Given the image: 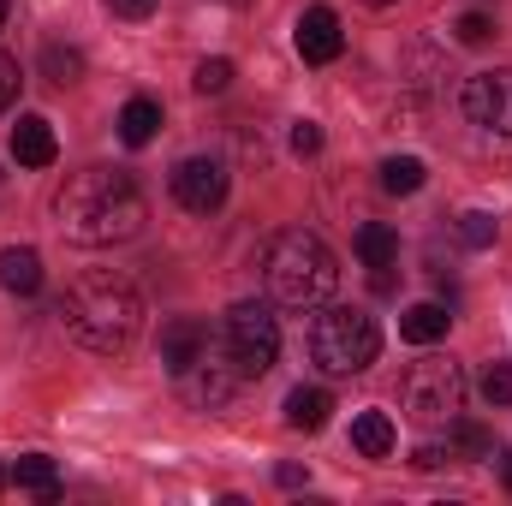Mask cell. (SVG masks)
<instances>
[{"mask_svg": "<svg viewBox=\"0 0 512 506\" xmlns=\"http://www.w3.org/2000/svg\"><path fill=\"white\" fill-rule=\"evenodd\" d=\"M12 155H18V167H54V155H60L54 126H48L42 114H24V120L12 126Z\"/></svg>", "mask_w": 512, "mask_h": 506, "instance_id": "11", "label": "cell"}, {"mask_svg": "<svg viewBox=\"0 0 512 506\" xmlns=\"http://www.w3.org/2000/svg\"><path fill=\"white\" fill-rule=\"evenodd\" d=\"M149 221V203L137 191V179L120 167H84L60 185L54 197V227L72 239V245H126L143 233Z\"/></svg>", "mask_w": 512, "mask_h": 506, "instance_id": "1", "label": "cell"}, {"mask_svg": "<svg viewBox=\"0 0 512 506\" xmlns=\"http://www.w3.org/2000/svg\"><path fill=\"white\" fill-rule=\"evenodd\" d=\"M18 84H24V78H18V60H6V54H0V114L18 102Z\"/></svg>", "mask_w": 512, "mask_h": 506, "instance_id": "28", "label": "cell"}, {"mask_svg": "<svg viewBox=\"0 0 512 506\" xmlns=\"http://www.w3.org/2000/svg\"><path fill=\"white\" fill-rule=\"evenodd\" d=\"M60 322H66V334L84 352L120 358V352H131V340L143 334V298L131 292L126 280H114V274H84V280L66 286Z\"/></svg>", "mask_w": 512, "mask_h": 506, "instance_id": "2", "label": "cell"}, {"mask_svg": "<svg viewBox=\"0 0 512 506\" xmlns=\"http://www.w3.org/2000/svg\"><path fill=\"white\" fill-rule=\"evenodd\" d=\"M233 381H239V370H215V364L203 358V364H191V370L179 376V387H185L191 405H227V399H233Z\"/></svg>", "mask_w": 512, "mask_h": 506, "instance_id": "12", "label": "cell"}, {"mask_svg": "<svg viewBox=\"0 0 512 506\" xmlns=\"http://www.w3.org/2000/svg\"><path fill=\"white\" fill-rule=\"evenodd\" d=\"M423 161L417 155H387L382 161V191L387 197H411V191H423Z\"/></svg>", "mask_w": 512, "mask_h": 506, "instance_id": "20", "label": "cell"}, {"mask_svg": "<svg viewBox=\"0 0 512 506\" xmlns=\"http://www.w3.org/2000/svg\"><path fill=\"white\" fill-rule=\"evenodd\" d=\"M262 286H268V298H274L280 310H316V304L334 298L340 262H334V251H328L316 233L286 227V233H274L268 251H262Z\"/></svg>", "mask_w": 512, "mask_h": 506, "instance_id": "3", "label": "cell"}, {"mask_svg": "<svg viewBox=\"0 0 512 506\" xmlns=\"http://www.w3.org/2000/svg\"><path fill=\"white\" fill-rule=\"evenodd\" d=\"M459 102H465L471 126L512 137V66H501V72H477V78L465 84V96H459Z\"/></svg>", "mask_w": 512, "mask_h": 506, "instance_id": "8", "label": "cell"}, {"mask_svg": "<svg viewBox=\"0 0 512 506\" xmlns=\"http://www.w3.org/2000/svg\"><path fill=\"white\" fill-rule=\"evenodd\" d=\"M447 310L441 304H411L405 316H399V334L411 340V346H435V340H447Z\"/></svg>", "mask_w": 512, "mask_h": 506, "instance_id": "17", "label": "cell"}, {"mask_svg": "<svg viewBox=\"0 0 512 506\" xmlns=\"http://www.w3.org/2000/svg\"><path fill=\"white\" fill-rule=\"evenodd\" d=\"M495 30H501V24H495L489 12H465V18L453 24V36H459L465 48H483V42H495Z\"/></svg>", "mask_w": 512, "mask_h": 506, "instance_id": "22", "label": "cell"}, {"mask_svg": "<svg viewBox=\"0 0 512 506\" xmlns=\"http://www.w3.org/2000/svg\"><path fill=\"white\" fill-rule=\"evenodd\" d=\"M483 399L501 411V405H512V364H489L483 370Z\"/></svg>", "mask_w": 512, "mask_h": 506, "instance_id": "25", "label": "cell"}, {"mask_svg": "<svg viewBox=\"0 0 512 506\" xmlns=\"http://www.w3.org/2000/svg\"><path fill=\"white\" fill-rule=\"evenodd\" d=\"M376 6H393V0H376Z\"/></svg>", "mask_w": 512, "mask_h": 506, "instance_id": "35", "label": "cell"}, {"mask_svg": "<svg viewBox=\"0 0 512 506\" xmlns=\"http://www.w3.org/2000/svg\"><path fill=\"white\" fill-rule=\"evenodd\" d=\"M274 483H280V489H304V483H310V471H304V465H280V471H274Z\"/></svg>", "mask_w": 512, "mask_h": 506, "instance_id": "31", "label": "cell"}, {"mask_svg": "<svg viewBox=\"0 0 512 506\" xmlns=\"http://www.w3.org/2000/svg\"><path fill=\"white\" fill-rule=\"evenodd\" d=\"M191 84H197V96H221V90L233 84V60H203Z\"/></svg>", "mask_w": 512, "mask_h": 506, "instance_id": "24", "label": "cell"}, {"mask_svg": "<svg viewBox=\"0 0 512 506\" xmlns=\"http://www.w3.org/2000/svg\"><path fill=\"white\" fill-rule=\"evenodd\" d=\"M352 447H358L364 459H387V453H393V417H387V411H358V417H352Z\"/></svg>", "mask_w": 512, "mask_h": 506, "instance_id": "16", "label": "cell"}, {"mask_svg": "<svg viewBox=\"0 0 512 506\" xmlns=\"http://www.w3.org/2000/svg\"><path fill=\"white\" fill-rule=\"evenodd\" d=\"M0 489H6V471H0Z\"/></svg>", "mask_w": 512, "mask_h": 506, "instance_id": "34", "label": "cell"}, {"mask_svg": "<svg viewBox=\"0 0 512 506\" xmlns=\"http://www.w3.org/2000/svg\"><path fill=\"white\" fill-rule=\"evenodd\" d=\"M12 483H18V489H30L42 506L60 501V471H54V459H48V453H24V459L12 465Z\"/></svg>", "mask_w": 512, "mask_h": 506, "instance_id": "14", "label": "cell"}, {"mask_svg": "<svg viewBox=\"0 0 512 506\" xmlns=\"http://www.w3.org/2000/svg\"><path fill=\"white\" fill-rule=\"evenodd\" d=\"M382 358V328L358 304H328L310 322V364L322 376H364Z\"/></svg>", "mask_w": 512, "mask_h": 506, "instance_id": "4", "label": "cell"}, {"mask_svg": "<svg viewBox=\"0 0 512 506\" xmlns=\"http://www.w3.org/2000/svg\"><path fill=\"white\" fill-rule=\"evenodd\" d=\"M328 411H334V399H328L322 387H292V393H286V423L304 429V435H316V429L328 423Z\"/></svg>", "mask_w": 512, "mask_h": 506, "instance_id": "15", "label": "cell"}, {"mask_svg": "<svg viewBox=\"0 0 512 506\" xmlns=\"http://www.w3.org/2000/svg\"><path fill=\"white\" fill-rule=\"evenodd\" d=\"M0 286L18 292V298L42 292V256L30 251V245H6V251H0Z\"/></svg>", "mask_w": 512, "mask_h": 506, "instance_id": "13", "label": "cell"}, {"mask_svg": "<svg viewBox=\"0 0 512 506\" xmlns=\"http://www.w3.org/2000/svg\"><path fill=\"white\" fill-rule=\"evenodd\" d=\"M0 30H6V0H0Z\"/></svg>", "mask_w": 512, "mask_h": 506, "instance_id": "33", "label": "cell"}, {"mask_svg": "<svg viewBox=\"0 0 512 506\" xmlns=\"http://www.w3.org/2000/svg\"><path fill=\"white\" fill-rule=\"evenodd\" d=\"M155 131H161V102H149V96H131L126 108H120V137H126L131 149H143Z\"/></svg>", "mask_w": 512, "mask_h": 506, "instance_id": "18", "label": "cell"}, {"mask_svg": "<svg viewBox=\"0 0 512 506\" xmlns=\"http://www.w3.org/2000/svg\"><path fill=\"white\" fill-rule=\"evenodd\" d=\"M453 429H459V447H465L471 459H495V441H489V429H477V423H459V417H453Z\"/></svg>", "mask_w": 512, "mask_h": 506, "instance_id": "26", "label": "cell"}, {"mask_svg": "<svg viewBox=\"0 0 512 506\" xmlns=\"http://www.w3.org/2000/svg\"><path fill=\"white\" fill-rule=\"evenodd\" d=\"M358 256H364V268H393L399 262V233L382 227V221L358 227Z\"/></svg>", "mask_w": 512, "mask_h": 506, "instance_id": "19", "label": "cell"}, {"mask_svg": "<svg viewBox=\"0 0 512 506\" xmlns=\"http://www.w3.org/2000/svg\"><path fill=\"white\" fill-rule=\"evenodd\" d=\"M227 358H233L239 376H268L274 370V358H280V322H274L268 304L245 298V304L227 310Z\"/></svg>", "mask_w": 512, "mask_h": 506, "instance_id": "6", "label": "cell"}, {"mask_svg": "<svg viewBox=\"0 0 512 506\" xmlns=\"http://www.w3.org/2000/svg\"><path fill=\"white\" fill-rule=\"evenodd\" d=\"M78 72H84V54L78 48H60V42L42 48V78L48 84H78Z\"/></svg>", "mask_w": 512, "mask_h": 506, "instance_id": "21", "label": "cell"}, {"mask_svg": "<svg viewBox=\"0 0 512 506\" xmlns=\"http://www.w3.org/2000/svg\"><path fill=\"white\" fill-rule=\"evenodd\" d=\"M209 358V328L203 322H191V316H179V322H167L161 328V370L179 381L191 364H203Z\"/></svg>", "mask_w": 512, "mask_h": 506, "instance_id": "10", "label": "cell"}, {"mask_svg": "<svg viewBox=\"0 0 512 506\" xmlns=\"http://www.w3.org/2000/svg\"><path fill=\"white\" fill-rule=\"evenodd\" d=\"M173 197H179V209H191V215H215V209L227 203V167H221L215 155L179 161V167H173Z\"/></svg>", "mask_w": 512, "mask_h": 506, "instance_id": "7", "label": "cell"}, {"mask_svg": "<svg viewBox=\"0 0 512 506\" xmlns=\"http://www.w3.org/2000/svg\"><path fill=\"white\" fill-rule=\"evenodd\" d=\"M399 399H405V417H411V423L441 429V423H453V417L465 411V370H459L453 358H417V364L405 370Z\"/></svg>", "mask_w": 512, "mask_h": 506, "instance_id": "5", "label": "cell"}, {"mask_svg": "<svg viewBox=\"0 0 512 506\" xmlns=\"http://www.w3.org/2000/svg\"><path fill=\"white\" fill-rule=\"evenodd\" d=\"M316 149H322V126L316 120H298L292 126V155H316Z\"/></svg>", "mask_w": 512, "mask_h": 506, "instance_id": "27", "label": "cell"}, {"mask_svg": "<svg viewBox=\"0 0 512 506\" xmlns=\"http://www.w3.org/2000/svg\"><path fill=\"white\" fill-rule=\"evenodd\" d=\"M501 483L512 489V453H501Z\"/></svg>", "mask_w": 512, "mask_h": 506, "instance_id": "32", "label": "cell"}, {"mask_svg": "<svg viewBox=\"0 0 512 506\" xmlns=\"http://www.w3.org/2000/svg\"><path fill=\"white\" fill-rule=\"evenodd\" d=\"M108 12H114V18H149L155 0H108Z\"/></svg>", "mask_w": 512, "mask_h": 506, "instance_id": "29", "label": "cell"}, {"mask_svg": "<svg viewBox=\"0 0 512 506\" xmlns=\"http://www.w3.org/2000/svg\"><path fill=\"white\" fill-rule=\"evenodd\" d=\"M459 239H465L471 251H489V245H495V215H483V209L459 215Z\"/></svg>", "mask_w": 512, "mask_h": 506, "instance_id": "23", "label": "cell"}, {"mask_svg": "<svg viewBox=\"0 0 512 506\" xmlns=\"http://www.w3.org/2000/svg\"><path fill=\"white\" fill-rule=\"evenodd\" d=\"M447 459H453L447 447H417V453H411V465H417V471H435V465H447Z\"/></svg>", "mask_w": 512, "mask_h": 506, "instance_id": "30", "label": "cell"}, {"mask_svg": "<svg viewBox=\"0 0 512 506\" xmlns=\"http://www.w3.org/2000/svg\"><path fill=\"white\" fill-rule=\"evenodd\" d=\"M292 42H298V54H304L310 66H328V60H340V54H346V30H340L334 6H310V12L298 18Z\"/></svg>", "mask_w": 512, "mask_h": 506, "instance_id": "9", "label": "cell"}]
</instances>
